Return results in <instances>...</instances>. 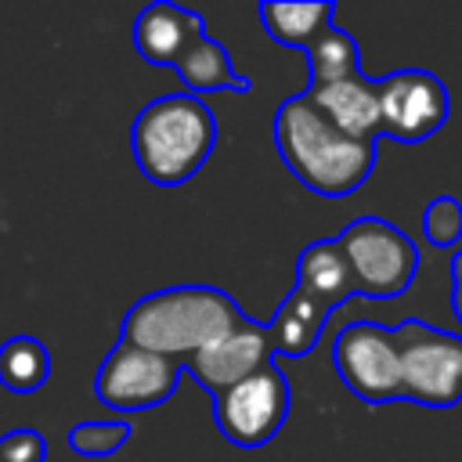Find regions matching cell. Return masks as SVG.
Wrapping results in <instances>:
<instances>
[{"label":"cell","mask_w":462,"mask_h":462,"mask_svg":"<svg viewBox=\"0 0 462 462\" xmlns=\"http://www.w3.org/2000/svg\"><path fill=\"white\" fill-rule=\"evenodd\" d=\"M379 130L386 137L415 144L448 123L451 97L440 76L426 69H397L379 79Z\"/></svg>","instance_id":"cell-9"},{"label":"cell","mask_w":462,"mask_h":462,"mask_svg":"<svg viewBox=\"0 0 462 462\" xmlns=\"http://www.w3.org/2000/svg\"><path fill=\"white\" fill-rule=\"evenodd\" d=\"M130 422H76L69 430V448L83 458H105L116 455L130 440Z\"/></svg>","instance_id":"cell-19"},{"label":"cell","mask_w":462,"mask_h":462,"mask_svg":"<svg viewBox=\"0 0 462 462\" xmlns=\"http://www.w3.org/2000/svg\"><path fill=\"white\" fill-rule=\"evenodd\" d=\"M173 69H177L180 83L188 87V94H195V97H202V94H217V90H238V94H249V79L235 72L227 51H224V43L213 40L209 32L199 36V40L184 51V58H180Z\"/></svg>","instance_id":"cell-15"},{"label":"cell","mask_w":462,"mask_h":462,"mask_svg":"<svg viewBox=\"0 0 462 462\" xmlns=\"http://www.w3.org/2000/svg\"><path fill=\"white\" fill-rule=\"evenodd\" d=\"M332 365L343 386L365 404H383L401 397V336L372 321H354L339 328L332 343Z\"/></svg>","instance_id":"cell-7"},{"label":"cell","mask_w":462,"mask_h":462,"mask_svg":"<svg viewBox=\"0 0 462 462\" xmlns=\"http://www.w3.org/2000/svg\"><path fill=\"white\" fill-rule=\"evenodd\" d=\"M137 170L159 184L177 188L191 180L217 148V116L195 94H162L148 101L130 130Z\"/></svg>","instance_id":"cell-3"},{"label":"cell","mask_w":462,"mask_h":462,"mask_svg":"<svg viewBox=\"0 0 462 462\" xmlns=\"http://www.w3.org/2000/svg\"><path fill=\"white\" fill-rule=\"evenodd\" d=\"M245 310L213 285H173L141 296L126 314L119 339L152 354L188 361L195 350L245 325Z\"/></svg>","instance_id":"cell-2"},{"label":"cell","mask_w":462,"mask_h":462,"mask_svg":"<svg viewBox=\"0 0 462 462\" xmlns=\"http://www.w3.org/2000/svg\"><path fill=\"white\" fill-rule=\"evenodd\" d=\"M199 36H206V18L170 0L148 4L134 22V47L148 65H177Z\"/></svg>","instance_id":"cell-11"},{"label":"cell","mask_w":462,"mask_h":462,"mask_svg":"<svg viewBox=\"0 0 462 462\" xmlns=\"http://www.w3.org/2000/svg\"><path fill=\"white\" fill-rule=\"evenodd\" d=\"M401 336V397L422 408L462 404V336L426 321L397 325Z\"/></svg>","instance_id":"cell-5"},{"label":"cell","mask_w":462,"mask_h":462,"mask_svg":"<svg viewBox=\"0 0 462 462\" xmlns=\"http://www.w3.org/2000/svg\"><path fill=\"white\" fill-rule=\"evenodd\" d=\"M274 144H278V155L289 166V173L303 188H310L325 199H343V195L357 191L379 159L375 141H354L343 130H336L307 101V94L278 105Z\"/></svg>","instance_id":"cell-1"},{"label":"cell","mask_w":462,"mask_h":462,"mask_svg":"<svg viewBox=\"0 0 462 462\" xmlns=\"http://www.w3.org/2000/svg\"><path fill=\"white\" fill-rule=\"evenodd\" d=\"M451 310L462 321V249L451 256Z\"/></svg>","instance_id":"cell-22"},{"label":"cell","mask_w":462,"mask_h":462,"mask_svg":"<svg viewBox=\"0 0 462 462\" xmlns=\"http://www.w3.org/2000/svg\"><path fill=\"white\" fill-rule=\"evenodd\" d=\"M271 361H274V350H271L267 325L245 321L235 332H227L224 339L195 350L184 365H188V372L195 375L199 386H206L209 393H224V390L249 379L253 372H260Z\"/></svg>","instance_id":"cell-10"},{"label":"cell","mask_w":462,"mask_h":462,"mask_svg":"<svg viewBox=\"0 0 462 462\" xmlns=\"http://www.w3.org/2000/svg\"><path fill=\"white\" fill-rule=\"evenodd\" d=\"M51 379V354L36 336H11L0 343V386L11 393H36Z\"/></svg>","instance_id":"cell-17"},{"label":"cell","mask_w":462,"mask_h":462,"mask_svg":"<svg viewBox=\"0 0 462 462\" xmlns=\"http://www.w3.org/2000/svg\"><path fill=\"white\" fill-rule=\"evenodd\" d=\"M0 462H47V440L32 426L0 433Z\"/></svg>","instance_id":"cell-21"},{"label":"cell","mask_w":462,"mask_h":462,"mask_svg":"<svg viewBox=\"0 0 462 462\" xmlns=\"http://www.w3.org/2000/svg\"><path fill=\"white\" fill-rule=\"evenodd\" d=\"M422 235L430 245L448 249L462 238V202L455 195H437L422 209Z\"/></svg>","instance_id":"cell-20"},{"label":"cell","mask_w":462,"mask_h":462,"mask_svg":"<svg viewBox=\"0 0 462 462\" xmlns=\"http://www.w3.org/2000/svg\"><path fill=\"white\" fill-rule=\"evenodd\" d=\"M296 289L307 292L310 300H318L325 310H332L343 300L357 296L350 263H346V256H343L336 238H321V242L303 245V253L296 260Z\"/></svg>","instance_id":"cell-13"},{"label":"cell","mask_w":462,"mask_h":462,"mask_svg":"<svg viewBox=\"0 0 462 462\" xmlns=\"http://www.w3.org/2000/svg\"><path fill=\"white\" fill-rule=\"evenodd\" d=\"M328 314L332 310H325L318 300H310L307 292L292 289L278 303L274 318L267 321V336H271L274 357H307L314 350V343H318Z\"/></svg>","instance_id":"cell-14"},{"label":"cell","mask_w":462,"mask_h":462,"mask_svg":"<svg viewBox=\"0 0 462 462\" xmlns=\"http://www.w3.org/2000/svg\"><path fill=\"white\" fill-rule=\"evenodd\" d=\"M292 386L282 375L278 361L263 365L249 379L235 383L224 393H213V419L224 440L235 448H263L278 437V430L289 419Z\"/></svg>","instance_id":"cell-6"},{"label":"cell","mask_w":462,"mask_h":462,"mask_svg":"<svg viewBox=\"0 0 462 462\" xmlns=\"http://www.w3.org/2000/svg\"><path fill=\"white\" fill-rule=\"evenodd\" d=\"M307 101L346 137L354 141H379L383 130V112H379V79L357 76L346 83H328V87H307Z\"/></svg>","instance_id":"cell-12"},{"label":"cell","mask_w":462,"mask_h":462,"mask_svg":"<svg viewBox=\"0 0 462 462\" xmlns=\"http://www.w3.org/2000/svg\"><path fill=\"white\" fill-rule=\"evenodd\" d=\"M307 69H310V90L328 87V83H346L361 76V51L350 32L343 29H325L310 47H307Z\"/></svg>","instance_id":"cell-18"},{"label":"cell","mask_w":462,"mask_h":462,"mask_svg":"<svg viewBox=\"0 0 462 462\" xmlns=\"http://www.w3.org/2000/svg\"><path fill=\"white\" fill-rule=\"evenodd\" d=\"M180 365L184 361L177 357L152 354L119 339L94 375V393L112 411H148L173 397L180 383Z\"/></svg>","instance_id":"cell-8"},{"label":"cell","mask_w":462,"mask_h":462,"mask_svg":"<svg viewBox=\"0 0 462 462\" xmlns=\"http://www.w3.org/2000/svg\"><path fill=\"white\" fill-rule=\"evenodd\" d=\"M260 22L271 40L285 47H310L325 29H332L336 4L332 0H310V4H260Z\"/></svg>","instance_id":"cell-16"},{"label":"cell","mask_w":462,"mask_h":462,"mask_svg":"<svg viewBox=\"0 0 462 462\" xmlns=\"http://www.w3.org/2000/svg\"><path fill=\"white\" fill-rule=\"evenodd\" d=\"M336 242L350 263L357 296L393 300L411 289V282L419 274V249L390 220L357 217L336 235Z\"/></svg>","instance_id":"cell-4"}]
</instances>
